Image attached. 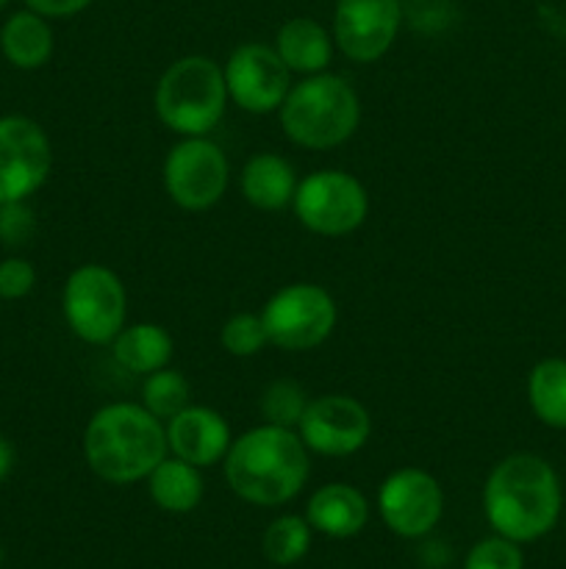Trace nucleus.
Wrapping results in <instances>:
<instances>
[{
  "label": "nucleus",
  "mask_w": 566,
  "mask_h": 569,
  "mask_svg": "<svg viewBox=\"0 0 566 569\" xmlns=\"http://www.w3.org/2000/svg\"><path fill=\"white\" fill-rule=\"evenodd\" d=\"M403 22L400 0H336L333 42L355 64H372L392 50Z\"/></svg>",
  "instance_id": "14"
},
{
  "label": "nucleus",
  "mask_w": 566,
  "mask_h": 569,
  "mask_svg": "<svg viewBox=\"0 0 566 569\" xmlns=\"http://www.w3.org/2000/svg\"><path fill=\"white\" fill-rule=\"evenodd\" d=\"M560 481L549 461L514 453L497 461L483 487V515L494 533L516 545L547 537L560 517Z\"/></svg>",
  "instance_id": "1"
},
{
  "label": "nucleus",
  "mask_w": 566,
  "mask_h": 569,
  "mask_svg": "<svg viewBox=\"0 0 566 569\" xmlns=\"http://www.w3.org/2000/svg\"><path fill=\"white\" fill-rule=\"evenodd\" d=\"M0 303H3V300H0Z\"/></svg>",
  "instance_id": "34"
},
{
  "label": "nucleus",
  "mask_w": 566,
  "mask_h": 569,
  "mask_svg": "<svg viewBox=\"0 0 566 569\" xmlns=\"http://www.w3.org/2000/svg\"><path fill=\"white\" fill-rule=\"evenodd\" d=\"M261 550L275 567H292L311 550V526L305 517L283 515L266 526Z\"/></svg>",
  "instance_id": "23"
},
{
  "label": "nucleus",
  "mask_w": 566,
  "mask_h": 569,
  "mask_svg": "<svg viewBox=\"0 0 566 569\" xmlns=\"http://www.w3.org/2000/svg\"><path fill=\"white\" fill-rule=\"evenodd\" d=\"M166 428L142 403H109L94 411L83 431L89 470L105 483L148 481L166 459Z\"/></svg>",
  "instance_id": "3"
},
{
  "label": "nucleus",
  "mask_w": 566,
  "mask_h": 569,
  "mask_svg": "<svg viewBox=\"0 0 566 569\" xmlns=\"http://www.w3.org/2000/svg\"><path fill=\"white\" fill-rule=\"evenodd\" d=\"M53 167V148L37 120L26 114L0 117V203L28 200L44 187Z\"/></svg>",
  "instance_id": "10"
},
{
  "label": "nucleus",
  "mask_w": 566,
  "mask_h": 569,
  "mask_svg": "<svg viewBox=\"0 0 566 569\" xmlns=\"http://www.w3.org/2000/svg\"><path fill=\"white\" fill-rule=\"evenodd\" d=\"M377 511L392 533L403 539L427 537L444 511V492L431 472L403 467L386 476L377 492Z\"/></svg>",
  "instance_id": "12"
},
{
  "label": "nucleus",
  "mask_w": 566,
  "mask_h": 569,
  "mask_svg": "<svg viewBox=\"0 0 566 569\" xmlns=\"http://www.w3.org/2000/svg\"><path fill=\"white\" fill-rule=\"evenodd\" d=\"M338 320L336 300L320 283H289L277 289L261 309V322L270 345L303 353L314 350L333 333Z\"/></svg>",
  "instance_id": "7"
},
{
  "label": "nucleus",
  "mask_w": 566,
  "mask_h": 569,
  "mask_svg": "<svg viewBox=\"0 0 566 569\" xmlns=\"http://www.w3.org/2000/svg\"><path fill=\"white\" fill-rule=\"evenodd\" d=\"M333 33L314 17H292L275 33V53L281 56L289 72L316 76L325 72L333 59Z\"/></svg>",
  "instance_id": "17"
},
{
  "label": "nucleus",
  "mask_w": 566,
  "mask_h": 569,
  "mask_svg": "<svg viewBox=\"0 0 566 569\" xmlns=\"http://www.w3.org/2000/svg\"><path fill=\"white\" fill-rule=\"evenodd\" d=\"M294 167L277 153H255L242 167V194L253 209L281 211L297 192Z\"/></svg>",
  "instance_id": "19"
},
{
  "label": "nucleus",
  "mask_w": 566,
  "mask_h": 569,
  "mask_svg": "<svg viewBox=\"0 0 566 569\" xmlns=\"http://www.w3.org/2000/svg\"><path fill=\"white\" fill-rule=\"evenodd\" d=\"M148 489L153 503L170 515H189L203 500V476L189 461L166 456L148 476Z\"/></svg>",
  "instance_id": "21"
},
{
  "label": "nucleus",
  "mask_w": 566,
  "mask_h": 569,
  "mask_svg": "<svg viewBox=\"0 0 566 569\" xmlns=\"http://www.w3.org/2000/svg\"><path fill=\"white\" fill-rule=\"evenodd\" d=\"M37 287V270L28 259L9 256L0 261V300H22Z\"/></svg>",
  "instance_id": "29"
},
{
  "label": "nucleus",
  "mask_w": 566,
  "mask_h": 569,
  "mask_svg": "<svg viewBox=\"0 0 566 569\" xmlns=\"http://www.w3.org/2000/svg\"><path fill=\"white\" fill-rule=\"evenodd\" d=\"M61 315L81 342L111 345L128 320V292L120 276L103 264H81L61 292Z\"/></svg>",
  "instance_id": "6"
},
{
  "label": "nucleus",
  "mask_w": 566,
  "mask_h": 569,
  "mask_svg": "<svg viewBox=\"0 0 566 569\" xmlns=\"http://www.w3.org/2000/svg\"><path fill=\"white\" fill-rule=\"evenodd\" d=\"M53 28L48 17L31 9H20L0 26V53L17 70H39L53 56Z\"/></svg>",
  "instance_id": "18"
},
{
  "label": "nucleus",
  "mask_w": 566,
  "mask_h": 569,
  "mask_svg": "<svg viewBox=\"0 0 566 569\" xmlns=\"http://www.w3.org/2000/svg\"><path fill=\"white\" fill-rule=\"evenodd\" d=\"M166 448L175 459L189 461L198 470L214 467L216 461H225L231 450V426L220 411L209 406H192L178 411L172 420H166Z\"/></svg>",
  "instance_id": "15"
},
{
  "label": "nucleus",
  "mask_w": 566,
  "mask_h": 569,
  "mask_svg": "<svg viewBox=\"0 0 566 569\" xmlns=\"http://www.w3.org/2000/svg\"><path fill=\"white\" fill-rule=\"evenodd\" d=\"M189 395H192L189 381L183 378V372L172 370V367L150 372L142 383V406L161 422L172 420L178 411L186 409Z\"/></svg>",
  "instance_id": "24"
},
{
  "label": "nucleus",
  "mask_w": 566,
  "mask_h": 569,
  "mask_svg": "<svg viewBox=\"0 0 566 569\" xmlns=\"http://www.w3.org/2000/svg\"><path fill=\"white\" fill-rule=\"evenodd\" d=\"M26 9L48 17V20H67V17L81 14L83 9L92 6V0H22Z\"/></svg>",
  "instance_id": "30"
},
{
  "label": "nucleus",
  "mask_w": 566,
  "mask_h": 569,
  "mask_svg": "<svg viewBox=\"0 0 566 569\" xmlns=\"http://www.w3.org/2000/svg\"><path fill=\"white\" fill-rule=\"evenodd\" d=\"M172 350H175V342L166 333V328L155 326V322L125 326L111 342V353H114L117 365L139 372V376H150V372L170 367Z\"/></svg>",
  "instance_id": "20"
},
{
  "label": "nucleus",
  "mask_w": 566,
  "mask_h": 569,
  "mask_svg": "<svg viewBox=\"0 0 566 569\" xmlns=\"http://www.w3.org/2000/svg\"><path fill=\"white\" fill-rule=\"evenodd\" d=\"M277 111L283 133L309 150L338 148L361 122V100L355 89L327 70L294 83Z\"/></svg>",
  "instance_id": "4"
},
{
  "label": "nucleus",
  "mask_w": 566,
  "mask_h": 569,
  "mask_svg": "<svg viewBox=\"0 0 566 569\" xmlns=\"http://www.w3.org/2000/svg\"><path fill=\"white\" fill-rule=\"evenodd\" d=\"M161 178L172 203L183 211H205L225 194L231 164L220 144L211 139L183 137L166 153Z\"/></svg>",
  "instance_id": "9"
},
{
  "label": "nucleus",
  "mask_w": 566,
  "mask_h": 569,
  "mask_svg": "<svg viewBox=\"0 0 566 569\" xmlns=\"http://www.w3.org/2000/svg\"><path fill=\"white\" fill-rule=\"evenodd\" d=\"M37 233V217L28 200H11L0 203V242L6 248H22Z\"/></svg>",
  "instance_id": "28"
},
{
  "label": "nucleus",
  "mask_w": 566,
  "mask_h": 569,
  "mask_svg": "<svg viewBox=\"0 0 566 569\" xmlns=\"http://www.w3.org/2000/svg\"><path fill=\"white\" fill-rule=\"evenodd\" d=\"M292 206L305 231L320 237H347L364 226L370 214V194L350 172L316 170L297 183Z\"/></svg>",
  "instance_id": "8"
},
{
  "label": "nucleus",
  "mask_w": 566,
  "mask_h": 569,
  "mask_svg": "<svg viewBox=\"0 0 566 569\" xmlns=\"http://www.w3.org/2000/svg\"><path fill=\"white\" fill-rule=\"evenodd\" d=\"M220 342L225 353L236 356V359H250V356L261 353L270 345V339H266L261 315L242 311V315L228 317L220 331Z\"/></svg>",
  "instance_id": "26"
},
{
  "label": "nucleus",
  "mask_w": 566,
  "mask_h": 569,
  "mask_svg": "<svg viewBox=\"0 0 566 569\" xmlns=\"http://www.w3.org/2000/svg\"><path fill=\"white\" fill-rule=\"evenodd\" d=\"M225 72L209 56H183L155 83V114L181 137H205L220 126L228 106Z\"/></svg>",
  "instance_id": "5"
},
{
  "label": "nucleus",
  "mask_w": 566,
  "mask_h": 569,
  "mask_svg": "<svg viewBox=\"0 0 566 569\" xmlns=\"http://www.w3.org/2000/svg\"><path fill=\"white\" fill-rule=\"evenodd\" d=\"M408 3H416V6H425V3H436V0H408Z\"/></svg>",
  "instance_id": "32"
},
{
  "label": "nucleus",
  "mask_w": 566,
  "mask_h": 569,
  "mask_svg": "<svg viewBox=\"0 0 566 569\" xmlns=\"http://www.w3.org/2000/svg\"><path fill=\"white\" fill-rule=\"evenodd\" d=\"M9 3H11V0H0V11H3Z\"/></svg>",
  "instance_id": "33"
},
{
  "label": "nucleus",
  "mask_w": 566,
  "mask_h": 569,
  "mask_svg": "<svg viewBox=\"0 0 566 569\" xmlns=\"http://www.w3.org/2000/svg\"><path fill=\"white\" fill-rule=\"evenodd\" d=\"M228 98L250 114H270L277 111L292 89L289 67L272 44L244 42L228 56L225 67Z\"/></svg>",
  "instance_id": "11"
},
{
  "label": "nucleus",
  "mask_w": 566,
  "mask_h": 569,
  "mask_svg": "<svg viewBox=\"0 0 566 569\" xmlns=\"http://www.w3.org/2000/svg\"><path fill=\"white\" fill-rule=\"evenodd\" d=\"M297 437L311 453L342 459L358 453L370 442L372 417L366 406L350 395H322L305 406Z\"/></svg>",
  "instance_id": "13"
},
{
  "label": "nucleus",
  "mask_w": 566,
  "mask_h": 569,
  "mask_svg": "<svg viewBox=\"0 0 566 569\" xmlns=\"http://www.w3.org/2000/svg\"><path fill=\"white\" fill-rule=\"evenodd\" d=\"M305 520L311 531L331 539L358 537L370 522V503L364 492L350 483H327L309 498Z\"/></svg>",
  "instance_id": "16"
},
{
  "label": "nucleus",
  "mask_w": 566,
  "mask_h": 569,
  "mask_svg": "<svg viewBox=\"0 0 566 569\" xmlns=\"http://www.w3.org/2000/svg\"><path fill=\"white\" fill-rule=\"evenodd\" d=\"M464 569H525V556L519 545L497 533V537L481 539L466 553Z\"/></svg>",
  "instance_id": "27"
},
{
  "label": "nucleus",
  "mask_w": 566,
  "mask_h": 569,
  "mask_svg": "<svg viewBox=\"0 0 566 569\" xmlns=\"http://www.w3.org/2000/svg\"><path fill=\"white\" fill-rule=\"evenodd\" d=\"M309 472V448L297 431L270 422L233 439L225 456V481L231 492L244 503L266 509L297 498Z\"/></svg>",
  "instance_id": "2"
},
{
  "label": "nucleus",
  "mask_w": 566,
  "mask_h": 569,
  "mask_svg": "<svg viewBox=\"0 0 566 569\" xmlns=\"http://www.w3.org/2000/svg\"><path fill=\"white\" fill-rule=\"evenodd\" d=\"M309 400H311L309 392H305L297 381H292V378H277V381H272L270 387L261 392L259 409H261V417H264V422H270V426H281V428H292V431H297L300 417L305 415Z\"/></svg>",
  "instance_id": "25"
},
{
  "label": "nucleus",
  "mask_w": 566,
  "mask_h": 569,
  "mask_svg": "<svg viewBox=\"0 0 566 569\" xmlns=\"http://www.w3.org/2000/svg\"><path fill=\"white\" fill-rule=\"evenodd\" d=\"M14 461H17L14 445H11L9 439L0 433V483L11 476V470H14Z\"/></svg>",
  "instance_id": "31"
},
{
  "label": "nucleus",
  "mask_w": 566,
  "mask_h": 569,
  "mask_svg": "<svg viewBox=\"0 0 566 569\" xmlns=\"http://www.w3.org/2000/svg\"><path fill=\"white\" fill-rule=\"evenodd\" d=\"M527 403L538 422L566 428V359H544L527 376Z\"/></svg>",
  "instance_id": "22"
}]
</instances>
